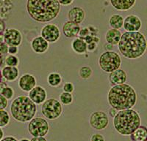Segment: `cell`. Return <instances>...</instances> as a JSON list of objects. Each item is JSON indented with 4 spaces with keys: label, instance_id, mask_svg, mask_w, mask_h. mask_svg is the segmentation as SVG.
<instances>
[{
    "label": "cell",
    "instance_id": "484cf974",
    "mask_svg": "<svg viewBox=\"0 0 147 141\" xmlns=\"http://www.w3.org/2000/svg\"><path fill=\"white\" fill-rule=\"evenodd\" d=\"M59 101L63 105H70L74 102V96L72 94L63 91L59 96Z\"/></svg>",
    "mask_w": 147,
    "mask_h": 141
},
{
    "label": "cell",
    "instance_id": "7dc6e473",
    "mask_svg": "<svg viewBox=\"0 0 147 141\" xmlns=\"http://www.w3.org/2000/svg\"><path fill=\"white\" fill-rule=\"evenodd\" d=\"M18 141H30V140L29 139H27V138H22V139H20Z\"/></svg>",
    "mask_w": 147,
    "mask_h": 141
},
{
    "label": "cell",
    "instance_id": "ba28073f",
    "mask_svg": "<svg viewBox=\"0 0 147 141\" xmlns=\"http://www.w3.org/2000/svg\"><path fill=\"white\" fill-rule=\"evenodd\" d=\"M49 124L41 117H34L29 121L27 130L32 137H45L49 132Z\"/></svg>",
    "mask_w": 147,
    "mask_h": 141
},
{
    "label": "cell",
    "instance_id": "cb8c5ba5",
    "mask_svg": "<svg viewBox=\"0 0 147 141\" xmlns=\"http://www.w3.org/2000/svg\"><path fill=\"white\" fill-rule=\"evenodd\" d=\"M108 23L111 29L119 30L123 28L124 17L120 14H113L109 18Z\"/></svg>",
    "mask_w": 147,
    "mask_h": 141
},
{
    "label": "cell",
    "instance_id": "ffe728a7",
    "mask_svg": "<svg viewBox=\"0 0 147 141\" xmlns=\"http://www.w3.org/2000/svg\"><path fill=\"white\" fill-rule=\"evenodd\" d=\"M112 7L119 11H127L134 7L136 0H110Z\"/></svg>",
    "mask_w": 147,
    "mask_h": 141
},
{
    "label": "cell",
    "instance_id": "f1b7e54d",
    "mask_svg": "<svg viewBox=\"0 0 147 141\" xmlns=\"http://www.w3.org/2000/svg\"><path fill=\"white\" fill-rule=\"evenodd\" d=\"M5 63L9 67H17L19 65V59L16 55L8 54L5 57Z\"/></svg>",
    "mask_w": 147,
    "mask_h": 141
},
{
    "label": "cell",
    "instance_id": "6da1fadb",
    "mask_svg": "<svg viewBox=\"0 0 147 141\" xmlns=\"http://www.w3.org/2000/svg\"><path fill=\"white\" fill-rule=\"evenodd\" d=\"M138 101V94L129 84L113 86L107 93V102L111 108L119 110L132 109Z\"/></svg>",
    "mask_w": 147,
    "mask_h": 141
},
{
    "label": "cell",
    "instance_id": "8fae6325",
    "mask_svg": "<svg viewBox=\"0 0 147 141\" xmlns=\"http://www.w3.org/2000/svg\"><path fill=\"white\" fill-rule=\"evenodd\" d=\"M5 43L8 46H19L22 45L23 36L19 30L13 28H9L4 32Z\"/></svg>",
    "mask_w": 147,
    "mask_h": 141
},
{
    "label": "cell",
    "instance_id": "83f0119b",
    "mask_svg": "<svg viewBox=\"0 0 147 141\" xmlns=\"http://www.w3.org/2000/svg\"><path fill=\"white\" fill-rule=\"evenodd\" d=\"M10 113L5 110H0V127H5L10 124Z\"/></svg>",
    "mask_w": 147,
    "mask_h": 141
},
{
    "label": "cell",
    "instance_id": "4fadbf2b",
    "mask_svg": "<svg viewBox=\"0 0 147 141\" xmlns=\"http://www.w3.org/2000/svg\"><path fill=\"white\" fill-rule=\"evenodd\" d=\"M18 86L22 91L28 93L37 86V80L32 74L25 73L18 78Z\"/></svg>",
    "mask_w": 147,
    "mask_h": 141
},
{
    "label": "cell",
    "instance_id": "ee69618b",
    "mask_svg": "<svg viewBox=\"0 0 147 141\" xmlns=\"http://www.w3.org/2000/svg\"><path fill=\"white\" fill-rule=\"evenodd\" d=\"M7 86H8V85L6 83H5V82H0V94H2V91H3V90L5 89V88H6Z\"/></svg>",
    "mask_w": 147,
    "mask_h": 141
},
{
    "label": "cell",
    "instance_id": "f6af8a7d",
    "mask_svg": "<svg viewBox=\"0 0 147 141\" xmlns=\"http://www.w3.org/2000/svg\"><path fill=\"white\" fill-rule=\"evenodd\" d=\"M5 43V38H4L3 33L0 34V43Z\"/></svg>",
    "mask_w": 147,
    "mask_h": 141
},
{
    "label": "cell",
    "instance_id": "c3c4849f",
    "mask_svg": "<svg viewBox=\"0 0 147 141\" xmlns=\"http://www.w3.org/2000/svg\"><path fill=\"white\" fill-rule=\"evenodd\" d=\"M2 57L0 56V66H1V65H2Z\"/></svg>",
    "mask_w": 147,
    "mask_h": 141
},
{
    "label": "cell",
    "instance_id": "7bdbcfd3",
    "mask_svg": "<svg viewBox=\"0 0 147 141\" xmlns=\"http://www.w3.org/2000/svg\"><path fill=\"white\" fill-rule=\"evenodd\" d=\"M30 141H47L44 137H33Z\"/></svg>",
    "mask_w": 147,
    "mask_h": 141
},
{
    "label": "cell",
    "instance_id": "7c38bea8",
    "mask_svg": "<svg viewBox=\"0 0 147 141\" xmlns=\"http://www.w3.org/2000/svg\"><path fill=\"white\" fill-rule=\"evenodd\" d=\"M123 27L127 32H139L142 27V21L138 16L131 14L124 18Z\"/></svg>",
    "mask_w": 147,
    "mask_h": 141
},
{
    "label": "cell",
    "instance_id": "d590c367",
    "mask_svg": "<svg viewBox=\"0 0 147 141\" xmlns=\"http://www.w3.org/2000/svg\"><path fill=\"white\" fill-rule=\"evenodd\" d=\"M98 43L96 42H91L87 44V51L88 52H94L96 49Z\"/></svg>",
    "mask_w": 147,
    "mask_h": 141
},
{
    "label": "cell",
    "instance_id": "681fc988",
    "mask_svg": "<svg viewBox=\"0 0 147 141\" xmlns=\"http://www.w3.org/2000/svg\"><path fill=\"white\" fill-rule=\"evenodd\" d=\"M2 74H1V71H0V82L2 81Z\"/></svg>",
    "mask_w": 147,
    "mask_h": 141
},
{
    "label": "cell",
    "instance_id": "277c9868",
    "mask_svg": "<svg viewBox=\"0 0 147 141\" xmlns=\"http://www.w3.org/2000/svg\"><path fill=\"white\" fill-rule=\"evenodd\" d=\"M10 110L14 120L20 123H27L36 115L37 105L28 96L21 95L12 101Z\"/></svg>",
    "mask_w": 147,
    "mask_h": 141
},
{
    "label": "cell",
    "instance_id": "836d02e7",
    "mask_svg": "<svg viewBox=\"0 0 147 141\" xmlns=\"http://www.w3.org/2000/svg\"><path fill=\"white\" fill-rule=\"evenodd\" d=\"M8 45L5 43H0V56H5L8 53Z\"/></svg>",
    "mask_w": 147,
    "mask_h": 141
},
{
    "label": "cell",
    "instance_id": "74e56055",
    "mask_svg": "<svg viewBox=\"0 0 147 141\" xmlns=\"http://www.w3.org/2000/svg\"><path fill=\"white\" fill-rule=\"evenodd\" d=\"M60 5H63V6H69L71 5L74 2V0H57Z\"/></svg>",
    "mask_w": 147,
    "mask_h": 141
},
{
    "label": "cell",
    "instance_id": "f546056e",
    "mask_svg": "<svg viewBox=\"0 0 147 141\" xmlns=\"http://www.w3.org/2000/svg\"><path fill=\"white\" fill-rule=\"evenodd\" d=\"M1 94H2V96H5L7 100H10L13 98L14 95H15V91H14V89L12 88V87L7 86L6 87V88H5V89L2 91Z\"/></svg>",
    "mask_w": 147,
    "mask_h": 141
},
{
    "label": "cell",
    "instance_id": "9a60e30c",
    "mask_svg": "<svg viewBox=\"0 0 147 141\" xmlns=\"http://www.w3.org/2000/svg\"><path fill=\"white\" fill-rule=\"evenodd\" d=\"M30 46L32 50L38 54H44L49 48V43L44 40L41 36L35 37L30 43Z\"/></svg>",
    "mask_w": 147,
    "mask_h": 141
},
{
    "label": "cell",
    "instance_id": "603a6c76",
    "mask_svg": "<svg viewBox=\"0 0 147 141\" xmlns=\"http://www.w3.org/2000/svg\"><path fill=\"white\" fill-rule=\"evenodd\" d=\"M130 138L132 141H146V127L144 126H139L138 127L130 134Z\"/></svg>",
    "mask_w": 147,
    "mask_h": 141
},
{
    "label": "cell",
    "instance_id": "9c48e42d",
    "mask_svg": "<svg viewBox=\"0 0 147 141\" xmlns=\"http://www.w3.org/2000/svg\"><path fill=\"white\" fill-rule=\"evenodd\" d=\"M110 120L107 113L104 111H95L90 114L89 124L93 129L97 131H102L108 126Z\"/></svg>",
    "mask_w": 147,
    "mask_h": 141
},
{
    "label": "cell",
    "instance_id": "60d3db41",
    "mask_svg": "<svg viewBox=\"0 0 147 141\" xmlns=\"http://www.w3.org/2000/svg\"><path fill=\"white\" fill-rule=\"evenodd\" d=\"M104 49L105 50V51H113V45L107 43L104 45Z\"/></svg>",
    "mask_w": 147,
    "mask_h": 141
},
{
    "label": "cell",
    "instance_id": "1f68e13d",
    "mask_svg": "<svg viewBox=\"0 0 147 141\" xmlns=\"http://www.w3.org/2000/svg\"><path fill=\"white\" fill-rule=\"evenodd\" d=\"M8 106V100L0 94V110H5Z\"/></svg>",
    "mask_w": 147,
    "mask_h": 141
},
{
    "label": "cell",
    "instance_id": "52a82bcc",
    "mask_svg": "<svg viewBox=\"0 0 147 141\" xmlns=\"http://www.w3.org/2000/svg\"><path fill=\"white\" fill-rule=\"evenodd\" d=\"M41 113L48 120L57 119L63 113V105L59 100L49 98L42 103Z\"/></svg>",
    "mask_w": 147,
    "mask_h": 141
},
{
    "label": "cell",
    "instance_id": "5bb4252c",
    "mask_svg": "<svg viewBox=\"0 0 147 141\" xmlns=\"http://www.w3.org/2000/svg\"><path fill=\"white\" fill-rule=\"evenodd\" d=\"M28 96L35 105H41L47 98L45 88L40 86H36L28 92Z\"/></svg>",
    "mask_w": 147,
    "mask_h": 141
},
{
    "label": "cell",
    "instance_id": "d6986e66",
    "mask_svg": "<svg viewBox=\"0 0 147 141\" xmlns=\"http://www.w3.org/2000/svg\"><path fill=\"white\" fill-rule=\"evenodd\" d=\"M1 74L7 82H14L19 78V70L17 67H4L1 70Z\"/></svg>",
    "mask_w": 147,
    "mask_h": 141
},
{
    "label": "cell",
    "instance_id": "44dd1931",
    "mask_svg": "<svg viewBox=\"0 0 147 141\" xmlns=\"http://www.w3.org/2000/svg\"><path fill=\"white\" fill-rule=\"evenodd\" d=\"M71 48L74 52L77 54H85L87 52V43H85L83 39L77 37L72 40Z\"/></svg>",
    "mask_w": 147,
    "mask_h": 141
},
{
    "label": "cell",
    "instance_id": "7a4b0ae2",
    "mask_svg": "<svg viewBox=\"0 0 147 141\" xmlns=\"http://www.w3.org/2000/svg\"><path fill=\"white\" fill-rule=\"evenodd\" d=\"M118 46L123 57L131 60L138 59L145 54L146 39L144 34L140 32H126L121 35Z\"/></svg>",
    "mask_w": 147,
    "mask_h": 141
},
{
    "label": "cell",
    "instance_id": "d6a6232c",
    "mask_svg": "<svg viewBox=\"0 0 147 141\" xmlns=\"http://www.w3.org/2000/svg\"><path fill=\"white\" fill-rule=\"evenodd\" d=\"M90 27H84V28L80 29V32H79L78 36L79 37H81V38H83L85 37L88 36V35H90Z\"/></svg>",
    "mask_w": 147,
    "mask_h": 141
},
{
    "label": "cell",
    "instance_id": "7402d4cb",
    "mask_svg": "<svg viewBox=\"0 0 147 141\" xmlns=\"http://www.w3.org/2000/svg\"><path fill=\"white\" fill-rule=\"evenodd\" d=\"M121 32L120 30L114 29H110L107 30L105 34V40L107 43L111 45H118L119 41H120L121 37Z\"/></svg>",
    "mask_w": 147,
    "mask_h": 141
},
{
    "label": "cell",
    "instance_id": "ab89813d",
    "mask_svg": "<svg viewBox=\"0 0 147 141\" xmlns=\"http://www.w3.org/2000/svg\"><path fill=\"white\" fill-rule=\"evenodd\" d=\"M6 29V27H5V23L3 20L0 19V34H2Z\"/></svg>",
    "mask_w": 147,
    "mask_h": 141
},
{
    "label": "cell",
    "instance_id": "4dcf8cb0",
    "mask_svg": "<svg viewBox=\"0 0 147 141\" xmlns=\"http://www.w3.org/2000/svg\"><path fill=\"white\" fill-rule=\"evenodd\" d=\"M63 92L72 94L74 91V85L71 82H66L63 86Z\"/></svg>",
    "mask_w": 147,
    "mask_h": 141
},
{
    "label": "cell",
    "instance_id": "4316f807",
    "mask_svg": "<svg viewBox=\"0 0 147 141\" xmlns=\"http://www.w3.org/2000/svg\"><path fill=\"white\" fill-rule=\"evenodd\" d=\"M93 75V70L89 66H82L79 70V76L82 80H88Z\"/></svg>",
    "mask_w": 147,
    "mask_h": 141
},
{
    "label": "cell",
    "instance_id": "3957f363",
    "mask_svg": "<svg viewBox=\"0 0 147 141\" xmlns=\"http://www.w3.org/2000/svg\"><path fill=\"white\" fill-rule=\"evenodd\" d=\"M60 3L57 0H27V11L35 21L47 23L57 18L60 13Z\"/></svg>",
    "mask_w": 147,
    "mask_h": 141
},
{
    "label": "cell",
    "instance_id": "f35d334b",
    "mask_svg": "<svg viewBox=\"0 0 147 141\" xmlns=\"http://www.w3.org/2000/svg\"><path fill=\"white\" fill-rule=\"evenodd\" d=\"M108 113H109V115H110V117L114 118V117L115 116V115L117 114L118 110H117L114 109V108H111V107H110V108L109 109V110H108Z\"/></svg>",
    "mask_w": 147,
    "mask_h": 141
},
{
    "label": "cell",
    "instance_id": "e0dca14e",
    "mask_svg": "<svg viewBox=\"0 0 147 141\" xmlns=\"http://www.w3.org/2000/svg\"><path fill=\"white\" fill-rule=\"evenodd\" d=\"M80 29L79 24L68 21L65 22L63 25L62 32L64 36L67 38H75L78 36Z\"/></svg>",
    "mask_w": 147,
    "mask_h": 141
},
{
    "label": "cell",
    "instance_id": "bcb514c9",
    "mask_svg": "<svg viewBox=\"0 0 147 141\" xmlns=\"http://www.w3.org/2000/svg\"><path fill=\"white\" fill-rule=\"evenodd\" d=\"M3 138H4V132L3 130H2V128L0 127V141H1V140H2Z\"/></svg>",
    "mask_w": 147,
    "mask_h": 141
},
{
    "label": "cell",
    "instance_id": "5b68a950",
    "mask_svg": "<svg viewBox=\"0 0 147 141\" xmlns=\"http://www.w3.org/2000/svg\"><path fill=\"white\" fill-rule=\"evenodd\" d=\"M140 126V116L133 109L119 110L113 118V126L118 133L124 136H129Z\"/></svg>",
    "mask_w": 147,
    "mask_h": 141
},
{
    "label": "cell",
    "instance_id": "b9f144b4",
    "mask_svg": "<svg viewBox=\"0 0 147 141\" xmlns=\"http://www.w3.org/2000/svg\"><path fill=\"white\" fill-rule=\"evenodd\" d=\"M1 141H18L16 138L13 136H7L5 137V138H3Z\"/></svg>",
    "mask_w": 147,
    "mask_h": 141
},
{
    "label": "cell",
    "instance_id": "2e32d148",
    "mask_svg": "<svg viewBox=\"0 0 147 141\" xmlns=\"http://www.w3.org/2000/svg\"><path fill=\"white\" fill-rule=\"evenodd\" d=\"M86 13L83 8L80 7H74L68 12V18L70 21L77 24L82 23L85 21Z\"/></svg>",
    "mask_w": 147,
    "mask_h": 141
},
{
    "label": "cell",
    "instance_id": "e575fe53",
    "mask_svg": "<svg viewBox=\"0 0 147 141\" xmlns=\"http://www.w3.org/2000/svg\"><path fill=\"white\" fill-rule=\"evenodd\" d=\"M90 141H105V139L102 134H94L90 137Z\"/></svg>",
    "mask_w": 147,
    "mask_h": 141
},
{
    "label": "cell",
    "instance_id": "8d00e7d4",
    "mask_svg": "<svg viewBox=\"0 0 147 141\" xmlns=\"http://www.w3.org/2000/svg\"><path fill=\"white\" fill-rule=\"evenodd\" d=\"M18 53V46H9L8 47V53L10 55H16Z\"/></svg>",
    "mask_w": 147,
    "mask_h": 141
},
{
    "label": "cell",
    "instance_id": "30bf717a",
    "mask_svg": "<svg viewBox=\"0 0 147 141\" xmlns=\"http://www.w3.org/2000/svg\"><path fill=\"white\" fill-rule=\"evenodd\" d=\"M61 32L57 25L54 23H48L42 27L40 36L49 43H55L60 38Z\"/></svg>",
    "mask_w": 147,
    "mask_h": 141
},
{
    "label": "cell",
    "instance_id": "ac0fdd59",
    "mask_svg": "<svg viewBox=\"0 0 147 141\" xmlns=\"http://www.w3.org/2000/svg\"><path fill=\"white\" fill-rule=\"evenodd\" d=\"M109 81L113 86L126 83L127 80V74L124 70L119 68L112 72L109 73Z\"/></svg>",
    "mask_w": 147,
    "mask_h": 141
},
{
    "label": "cell",
    "instance_id": "8992f818",
    "mask_svg": "<svg viewBox=\"0 0 147 141\" xmlns=\"http://www.w3.org/2000/svg\"><path fill=\"white\" fill-rule=\"evenodd\" d=\"M99 66L106 73H110L121 67L122 59L120 54L114 51H105L99 58Z\"/></svg>",
    "mask_w": 147,
    "mask_h": 141
},
{
    "label": "cell",
    "instance_id": "d4e9b609",
    "mask_svg": "<svg viewBox=\"0 0 147 141\" xmlns=\"http://www.w3.org/2000/svg\"><path fill=\"white\" fill-rule=\"evenodd\" d=\"M63 81V78L61 75L57 72H50L47 76V83L51 87H58L61 85Z\"/></svg>",
    "mask_w": 147,
    "mask_h": 141
}]
</instances>
